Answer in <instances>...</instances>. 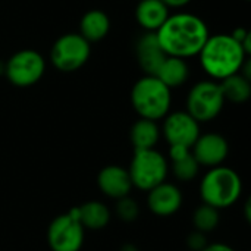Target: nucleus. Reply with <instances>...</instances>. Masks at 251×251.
<instances>
[{"label":"nucleus","mask_w":251,"mask_h":251,"mask_svg":"<svg viewBox=\"0 0 251 251\" xmlns=\"http://www.w3.org/2000/svg\"><path fill=\"white\" fill-rule=\"evenodd\" d=\"M156 35L168 56L185 60L187 57L199 56L210 34L201 18L181 12L169 15L165 24L156 31Z\"/></svg>","instance_id":"1"},{"label":"nucleus","mask_w":251,"mask_h":251,"mask_svg":"<svg viewBox=\"0 0 251 251\" xmlns=\"http://www.w3.org/2000/svg\"><path fill=\"white\" fill-rule=\"evenodd\" d=\"M199 57L204 72L210 78L222 81L241 71L247 54L231 34H216L209 35Z\"/></svg>","instance_id":"2"},{"label":"nucleus","mask_w":251,"mask_h":251,"mask_svg":"<svg viewBox=\"0 0 251 251\" xmlns=\"http://www.w3.org/2000/svg\"><path fill=\"white\" fill-rule=\"evenodd\" d=\"M131 103L140 118L159 121L169 113L172 103L171 88L154 75H146L134 84Z\"/></svg>","instance_id":"3"},{"label":"nucleus","mask_w":251,"mask_h":251,"mask_svg":"<svg viewBox=\"0 0 251 251\" xmlns=\"http://www.w3.org/2000/svg\"><path fill=\"white\" fill-rule=\"evenodd\" d=\"M243 191L240 175L226 166L212 168L200 184V196L203 201L218 210L237 203Z\"/></svg>","instance_id":"4"},{"label":"nucleus","mask_w":251,"mask_h":251,"mask_svg":"<svg viewBox=\"0 0 251 251\" xmlns=\"http://www.w3.org/2000/svg\"><path fill=\"white\" fill-rule=\"evenodd\" d=\"M128 172L132 187L150 191L151 188L165 182L168 176V162L165 156L154 149L135 150Z\"/></svg>","instance_id":"5"},{"label":"nucleus","mask_w":251,"mask_h":251,"mask_svg":"<svg viewBox=\"0 0 251 251\" xmlns=\"http://www.w3.org/2000/svg\"><path fill=\"white\" fill-rule=\"evenodd\" d=\"M225 97L216 81L197 82L187 96V112L200 124L215 119L224 109Z\"/></svg>","instance_id":"6"},{"label":"nucleus","mask_w":251,"mask_h":251,"mask_svg":"<svg viewBox=\"0 0 251 251\" xmlns=\"http://www.w3.org/2000/svg\"><path fill=\"white\" fill-rule=\"evenodd\" d=\"M90 53V43L82 35L68 32L56 40L50 57L56 69L62 72H75L87 63Z\"/></svg>","instance_id":"7"},{"label":"nucleus","mask_w":251,"mask_h":251,"mask_svg":"<svg viewBox=\"0 0 251 251\" xmlns=\"http://www.w3.org/2000/svg\"><path fill=\"white\" fill-rule=\"evenodd\" d=\"M46 72V60L35 50H19L4 63V75L16 87L37 84Z\"/></svg>","instance_id":"8"},{"label":"nucleus","mask_w":251,"mask_h":251,"mask_svg":"<svg viewBox=\"0 0 251 251\" xmlns=\"http://www.w3.org/2000/svg\"><path fill=\"white\" fill-rule=\"evenodd\" d=\"M85 229L71 213L57 216L47 229V241L51 251H79L84 244Z\"/></svg>","instance_id":"9"},{"label":"nucleus","mask_w":251,"mask_h":251,"mask_svg":"<svg viewBox=\"0 0 251 251\" xmlns=\"http://www.w3.org/2000/svg\"><path fill=\"white\" fill-rule=\"evenodd\" d=\"M162 134L171 146L191 149L200 137V125L188 112H174L165 116Z\"/></svg>","instance_id":"10"},{"label":"nucleus","mask_w":251,"mask_h":251,"mask_svg":"<svg viewBox=\"0 0 251 251\" xmlns=\"http://www.w3.org/2000/svg\"><path fill=\"white\" fill-rule=\"evenodd\" d=\"M191 153L199 162V165H204L209 168L221 166V163L226 159L229 146L228 141L216 132H209L197 138L194 146L191 147Z\"/></svg>","instance_id":"11"},{"label":"nucleus","mask_w":251,"mask_h":251,"mask_svg":"<svg viewBox=\"0 0 251 251\" xmlns=\"http://www.w3.org/2000/svg\"><path fill=\"white\" fill-rule=\"evenodd\" d=\"M147 204L149 209L156 216H162V218L172 216L181 209L182 194L176 185L169 182H162L149 191Z\"/></svg>","instance_id":"12"},{"label":"nucleus","mask_w":251,"mask_h":251,"mask_svg":"<svg viewBox=\"0 0 251 251\" xmlns=\"http://www.w3.org/2000/svg\"><path fill=\"white\" fill-rule=\"evenodd\" d=\"M97 184L104 196L115 200L129 196L132 188V181L128 169L118 165H109L103 168L97 176Z\"/></svg>","instance_id":"13"},{"label":"nucleus","mask_w":251,"mask_h":251,"mask_svg":"<svg viewBox=\"0 0 251 251\" xmlns=\"http://www.w3.org/2000/svg\"><path fill=\"white\" fill-rule=\"evenodd\" d=\"M137 60L146 75H156L157 69L168 57L165 50L162 49L156 32H146L143 34L135 46Z\"/></svg>","instance_id":"14"},{"label":"nucleus","mask_w":251,"mask_h":251,"mask_svg":"<svg viewBox=\"0 0 251 251\" xmlns=\"http://www.w3.org/2000/svg\"><path fill=\"white\" fill-rule=\"evenodd\" d=\"M169 15V7L162 0H140L135 9L137 22L146 32H156Z\"/></svg>","instance_id":"15"},{"label":"nucleus","mask_w":251,"mask_h":251,"mask_svg":"<svg viewBox=\"0 0 251 251\" xmlns=\"http://www.w3.org/2000/svg\"><path fill=\"white\" fill-rule=\"evenodd\" d=\"M69 213L79 221V224L82 225L84 229H91V231L106 228V225L110 221V212H109L107 206L100 201H96V200L87 201V203L72 209Z\"/></svg>","instance_id":"16"},{"label":"nucleus","mask_w":251,"mask_h":251,"mask_svg":"<svg viewBox=\"0 0 251 251\" xmlns=\"http://www.w3.org/2000/svg\"><path fill=\"white\" fill-rule=\"evenodd\" d=\"M169 156L172 162V172L179 181L188 182L197 176L200 165L193 156L191 149L181 147V146H171Z\"/></svg>","instance_id":"17"},{"label":"nucleus","mask_w":251,"mask_h":251,"mask_svg":"<svg viewBox=\"0 0 251 251\" xmlns=\"http://www.w3.org/2000/svg\"><path fill=\"white\" fill-rule=\"evenodd\" d=\"M110 29V19L103 10L93 9L87 12L79 24V35H82L88 43L103 40Z\"/></svg>","instance_id":"18"},{"label":"nucleus","mask_w":251,"mask_h":251,"mask_svg":"<svg viewBox=\"0 0 251 251\" xmlns=\"http://www.w3.org/2000/svg\"><path fill=\"white\" fill-rule=\"evenodd\" d=\"M188 75H190L188 65L184 59L168 56L160 65V68L157 69L154 76L159 78L168 88H176L185 84Z\"/></svg>","instance_id":"19"},{"label":"nucleus","mask_w":251,"mask_h":251,"mask_svg":"<svg viewBox=\"0 0 251 251\" xmlns=\"http://www.w3.org/2000/svg\"><path fill=\"white\" fill-rule=\"evenodd\" d=\"M160 134L162 131L156 124V121L140 118L132 125L129 137L135 150H149V149H154V146L160 138Z\"/></svg>","instance_id":"20"},{"label":"nucleus","mask_w":251,"mask_h":251,"mask_svg":"<svg viewBox=\"0 0 251 251\" xmlns=\"http://www.w3.org/2000/svg\"><path fill=\"white\" fill-rule=\"evenodd\" d=\"M222 94L225 97V101L232 103H244L250 99L251 85L250 79L243 76L240 72L235 75H231L219 82Z\"/></svg>","instance_id":"21"},{"label":"nucleus","mask_w":251,"mask_h":251,"mask_svg":"<svg viewBox=\"0 0 251 251\" xmlns=\"http://www.w3.org/2000/svg\"><path fill=\"white\" fill-rule=\"evenodd\" d=\"M219 210L203 203L200 207L196 209L193 215V222L196 226V231H200L203 234L212 232L219 225Z\"/></svg>","instance_id":"22"},{"label":"nucleus","mask_w":251,"mask_h":251,"mask_svg":"<svg viewBox=\"0 0 251 251\" xmlns=\"http://www.w3.org/2000/svg\"><path fill=\"white\" fill-rule=\"evenodd\" d=\"M116 215L124 222H134L140 215V207L135 200H132L129 196L122 197L116 201Z\"/></svg>","instance_id":"23"},{"label":"nucleus","mask_w":251,"mask_h":251,"mask_svg":"<svg viewBox=\"0 0 251 251\" xmlns=\"http://www.w3.org/2000/svg\"><path fill=\"white\" fill-rule=\"evenodd\" d=\"M187 246L188 249L193 251H203L207 247V241H206V234L200 232V231H194L187 237Z\"/></svg>","instance_id":"24"},{"label":"nucleus","mask_w":251,"mask_h":251,"mask_svg":"<svg viewBox=\"0 0 251 251\" xmlns=\"http://www.w3.org/2000/svg\"><path fill=\"white\" fill-rule=\"evenodd\" d=\"M203 251H235L232 247L226 246V244H222V243H218V244H207V247Z\"/></svg>","instance_id":"25"},{"label":"nucleus","mask_w":251,"mask_h":251,"mask_svg":"<svg viewBox=\"0 0 251 251\" xmlns=\"http://www.w3.org/2000/svg\"><path fill=\"white\" fill-rule=\"evenodd\" d=\"M162 1L171 9V7H184L190 1H193V0H162Z\"/></svg>","instance_id":"26"},{"label":"nucleus","mask_w":251,"mask_h":251,"mask_svg":"<svg viewBox=\"0 0 251 251\" xmlns=\"http://www.w3.org/2000/svg\"><path fill=\"white\" fill-rule=\"evenodd\" d=\"M122 251H137V249L134 247V246H125Z\"/></svg>","instance_id":"27"},{"label":"nucleus","mask_w":251,"mask_h":251,"mask_svg":"<svg viewBox=\"0 0 251 251\" xmlns=\"http://www.w3.org/2000/svg\"><path fill=\"white\" fill-rule=\"evenodd\" d=\"M3 74H4V63L0 62V75H3Z\"/></svg>","instance_id":"28"},{"label":"nucleus","mask_w":251,"mask_h":251,"mask_svg":"<svg viewBox=\"0 0 251 251\" xmlns=\"http://www.w3.org/2000/svg\"><path fill=\"white\" fill-rule=\"evenodd\" d=\"M247 1H249V0H247Z\"/></svg>","instance_id":"29"}]
</instances>
